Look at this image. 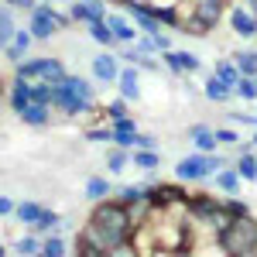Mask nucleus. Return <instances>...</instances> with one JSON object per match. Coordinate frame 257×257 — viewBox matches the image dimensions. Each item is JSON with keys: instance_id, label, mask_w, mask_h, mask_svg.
<instances>
[{"instance_id": "nucleus-1", "label": "nucleus", "mask_w": 257, "mask_h": 257, "mask_svg": "<svg viewBox=\"0 0 257 257\" xmlns=\"http://www.w3.org/2000/svg\"><path fill=\"white\" fill-rule=\"evenodd\" d=\"M134 223L127 216V206L117 199H99L89 209V223L76 233V254H134L131 247Z\"/></svg>"}, {"instance_id": "nucleus-2", "label": "nucleus", "mask_w": 257, "mask_h": 257, "mask_svg": "<svg viewBox=\"0 0 257 257\" xmlns=\"http://www.w3.org/2000/svg\"><path fill=\"white\" fill-rule=\"evenodd\" d=\"M55 113L69 120H82V123H103L106 110H99L96 103V89L86 76L69 72L62 82H55V99H52Z\"/></svg>"}, {"instance_id": "nucleus-3", "label": "nucleus", "mask_w": 257, "mask_h": 257, "mask_svg": "<svg viewBox=\"0 0 257 257\" xmlns=\"http://www.w3.org/2000/svg\"><path fill=\"white\" fill-rule=\"evenodd\" d=\"M219 254H233V257H250L257 254V216H233L226 223V230L216 237Z\"/></svg>"}, {"instance_id": "nucleus-4", "label": "nucleus", "mask_w": 257, "mask_h": 257, "mask_svg": "<svg viewBox=\"0 0 257 257\" xmlns=\"http://www.w3.org/2000/svg\"><path fill=\"white\" fill-rule=\"evenodd\" d=\"M223 165H230V161L223 158L219 151H192V155L175 161V178L182 185L185 182H206V178L216 175Z\"/></svg>"}, {"instance_id": "nucleus-5", "label": "nucleus", "mask_w": 257, "mask_h": 257, "mask_svg": "<svg viewBox=\"0 0 257 257\" xmlns=\"http://www.w3.org/2000/svg\"><path fill=\"white\" fill-rule=\"evenodd\" d=\"M69 24H72L69 14H62L59 7H52V0H38V4L28 11V28H31L35 41H52L55 35H62Z\"/></svg>"}, {"instance_id": "nucleus-6", "label": "nucleus", "mask_w": 257, "mask_h": 257, "mask_svg": "<svg viewBox=\"0 0 257 257\" xmlns=\"http://www.w3.org/2000/svg\"><path fill=\"white\" fill-rule=\"evenodd\" d=\"M226 7H230L226 0H196V11L178 24V31H185L192 38H206L219 21L226 18Z\"/></svg>"}, {"instance_id": "nucleus-7", "label": "nucleus", "mask_w": 257, "mask_h": 257, "mask_svg": "<svg viewBox=\"0 0 257 257\" xmlns=\"http://www.w3.org/2000/svg\"><path fill=\"white\" fill-rule=\"evenodd\" d=\"M14 72L24 76V79H45V82H62L69 76V69H65V62L55 59V55H38V59H21L14 65Z\"/></svg>"}, {"instance_id": "nucleus-8", "label": "nucleus", "mask_w": 257, "mask_h": 257, "mask_svg": "<svg viewBox=\"0 0 257 257\" xmlns=\"http://www.w3.org/2000/svg\"><path fill=\"white\" fill-rule=\"evenodd\" d=\"M161 62H165V69H168L175 79H185V76L202 72V59H199L196 52H185V48H168V52H161Z\"/></svg>"}, {"instance_id": "nucleus-9", "label": "nucleus", "mask_w": 257, "mask_h": 257, "mask_svg": "<svg viewBox=\"0 0 257 257\" xmlns=\"http://www.w3.org/2000/svg\"><path fill=\"white\" fill-rule=\"evenodd\" d=\"M226 21H230V31H233L237 38H243V41L257 38V14L247 4H230V7H226Z\"/></svg>"}, {"instance_id": "nucleus-10", "label": "nucleus", "mask_w": 257, "mask_h": 257, "mask_svg": "<svg viewBox=\"0 0 257 257\" xmlns=\"http://www.w3.org/2000/svg\"><path fill=\"white\" fill-rule=\"evenodd\" d=\"M89 72L93 79L103 82V86H113L120 76V55H113V48H103L96 55H89Z\"/></svg>"}, {"instance_id": "nucleus-11", "label": "nucleus", "mask_w": 257, "mask_h": 257, "mask_svg": "<svg viewBox=\"0 0 257 257\" xmlns=\"http://www.w3.org/2000/svg\"><path fill=\"white\" fill-rule=\"evenodd\" d=\"M148 199H151V206H182V202H189V192L182 189V182H155V185H148Z\"/></svg>"}, {"instance_id": "nucleus-12", "label": "nucleus", "mask_w": 257, "mask_h": 257, "mask_svg": "<svg viewBox=\"0 0 257 257\" xmlns=\"http://www.w3.org/2000/svg\"><path fill=\"white\" fill-rule=\"evenodd\" d=\"M69 21L72 24H89V21H99L110 14V7H106V0H69Z\"/></svg>"}, {"instance_id": "nucleus-13", "label": "nucleus", "mask_w": 257, "mask_h": 257, "mask_svg": "<svg viewBox=\"0 0 257 257\" xmlns=\"http://www.w3.org/2000/svg\"><path fill=\"white\" fill-rule=\"evenodd\" d=\"M31 45H35L31 28H28V24H24V28H14V35H11L7 48H4V59L11 62V69H14L21 59H28V55H31Z\"/></svg>"}, {"instance_id": "nucleus-14", "label": "nucleus", "mask_w": 257, "mask_h": 257, "mask_svg": "<svg viewBox=\"0 0 257 257\" xmlns=\"http://www.w3.org/2000/svg\"><path fill=\"white\" fill-rule=\"evenodd\" d=\"M117 93L123 99H131V103H138L141 99V69L138 65H120V76H117Z\"/></svg>"}, {"instance_id": "nucleus-15", "label": "nucleus", "mask_w": 257, "mask_h": 257, "mask_svg": "<svg viewBox=\"0 0 257 257\" xmlns=\"http://www.w3.org/2000/svg\"><path fill=\"white\" fill-rule=\"evenodd\" d=\"M18 117L24 120L28 127H52V120H55V106H48V103H28Z\"/></svg>"}, {"instance_id": "nucleus-16", "label": "nucleus", "mask_w": 257, "mask_h": 257, "mask_svg": "<svg viewBox=\"0 0 257 257\" xmlns=\"http://www.w3.org/2000/svg\"><path fill=\"white\" fill-rule=\"evenodd\" d=\"M106 24L113 28V35H117V45H131V41H138V38H141L138 24H134L131 18H120L117 11H110V14H106Z\"/></svg>"}, {"instance_id": "nucleus-17", "label": "nucleus", "mask_w": 257, "mask_h": 257, "mask_svg": "<svg viewBox=\"0 0 257 257\" xmlns=\"http://www.w3.org/2000/svg\"><path fill=\"white\" fill-rule=\"evenodd\" d=\"M189 144L196 151H219V141H216V131L209 123H192L189 127Z\"/></svg>"}, {"instance_id": "nucleus-18", "label": "nucleus", "mask_w": 257, "mask_h": 257, "mask_svg": "<svg viewBox=\"0 0 257 257\" xmlns=\"http://www.w3.org/2000/svg\"><path fill=\"white\" fill-rule=\"evenodd\" d=\"M213 185H216L223 196H240V189H243V178L233 165H223L216 175H213Z\"/></svg>"}, {"instance_id": "nucleus-19", "label": "nucleus", "mask_w": 257, "mask_h": 257, "mask_svg": "<svg viewBox=\"0 0 257 257\" xmlns=\"http://www.w3.org/2000/svg\"><path fill=\"white\" fill-rule=\"evenodd\" d=\"M131 165H134L138 172H158L161 168L158 148H131Z\"/></svg>"}, {"instance_id": "nucleus-20", "label": "nucleus", "mask_w": 257, "mask_h": 257, "mask_svg": "<svg viewBox=\"0 0 257 257\" xmlns=\"http://www.w3.org/2000/svg\"><path fill=\"white\" fill-rule=\"evenodd\" d=\"M202 96L209 99V103H230L233 99V89L219 79V76H206L202 79Z\"/></svg>"}, {"instance_id": "nucleus-21", "label": "nucleus", "mask_w": 257, "mask_h": 257, "mask_svg": "<svg viewBox=\"0 0 257 257\" xmlns=\"http://www.w3.org/2000/svg\"><path fill=\"white\" fill-rule=\"evenodd\" d=\"M86 35L96 41L99 48H117V35H113V28L106 24V18L89 21V24H86Z\"/></svg>"}, {"instance_id": "nucleus-22", "label": "nucleus", "mask_w": 257, "mask_h": 257, "mask_svg": "<svg viewBox=\"0 0 257 257\" xmlns=\"http://www.w3.org/2000/svg\"><path fill=\"white\" fill-rule=\"evenodd\" d=\"M113 196V182L103 175H89L86 178V199L89 202H99V199H110Z\"/></svg>"}, {"instance_id": "nucleus-23", "label": "nucleus", "mask_w": 257, "mask_h": 257, "mask_svg": "<svg viewBox=\"0 0 257 257\" xmlns=\"http://www.w3.org/2000/svg\"><path fill=\"white\" fill-rule=\"evenodd\" d=\"M41 209H45V206H41L38 199H24V202L14 206V219H18L21 226H28V230H31V223L41 216Z\"/></svg>"}, {"instance_id": "nucleus-24", "label": "nucleus", "mask_w": 257, "mask_h": 257, "mask_svg": "<svg viewBox=\"0 0 257 257\" xmlns=\"http://www.w3.org/2000/svg\"><path fill=\"white\" fill-rule=\"evenodd\" d=\"M127 168H131V151L120 148V144H113L110 155H106V172H110V175H123Z\"/></svg>"}, {"instance_id": "nucleus-25", "label": "nucleus", "mask_w": 257, "mask_h": 257, "mask_svg": "<svg viewBox=\"0 0 257 257\" xmlns=\"http://www.w3.org/2000/svg\"><path fill=\"white\" fill-rule=\"evenodd\" d=\"M55 230H62V216L55 213V209H41V216L31 223V233H38V237L55 233Z\"/></svg>"}, {"instance_id": "nucleus-26", "label": "nucleus", "mask_w": 257, "mask_h": 257, "mask_svg": "<svg viewBox=\"0 0 257 257\" xmlns=\"http://www.w3.org/2000/svg\"><path fill=\"white\" fill-rule=\"evenodd\" d=\"M41 254L45 257H65L69 254V240L62 237L59 230H55V233H45V237H41Z\"/></svg>"}, {"instance_id": "nucleus-27", "label": "nucleus", "mask_w": 257, "mask_h": 257, "mask_svg": "<svg viewBox=\"0 0 257 257\" xmlns=\"http://www.w3.org/2000/svg\"><path fill=\"white\" fill-rule=\"evenodd\" d=\"M233 62H237L240 76L257 79V48H240V52H233Z\"/></svg>"}, {"instance_id": "nucleus-28", "label": "nucleus", "mask_w": 257, "mask_h": 257, "mask_svg": "<svg viewBox=\"0 0 257 257\" xmlns=\"http://www.w3.org/2000/svg\"><path fill=\"white\" fill-rule=\"evenodd\" d=\"M233 168L240 172V178H243V182H257V151H240Z\"/></svg>"}, {"instance_id": "nucleus-29", "label": "nucleus", "mask_w": 257, "mask_h": 257, "mask_svg": "<svg viewBox=\"0 0 257 257\" xmlns=\"http://www.w3.org/2000/svg\"><path fill=\"white\" fill-rule=\"evenodd\" d=\"M14 28H18V21H14V7L4 4V7H0V52L7 48V41H11V35H14Z\"/></svg>"}, {"instance_id": "nucleus-30", "label": "nucleus", "mask_w": 257, "mask_h": 257, "mask_svg": "<svg viewBox=\"0 0 257 257\" xmlns=\"http://www.w3.org/2000/svg\"><path fill=\"white\" fill-rule=\"evenodd\" d=\"M213 76H219V79H223L226 86H230V89H233V86L240 82V69H237V62H233V59H219V62H216V69H213Z\"/></svg>"}, {"instance_id": "nucleus-31", "label": "nucleus", "mask_w": 257, "mask_h": 257, "mask_svg": "<svg viewBox=\"0 0 257 257\" xmlns=\"http://www.w3.org/2000/svg\"><path fill=\"white\" fill-rule=\"evenodd\" d=\"M82 138L89 141V144H113V127L110 123H89Z\"/></svg>"}, {"instance_id": "nucleus-32", "label": "nucleus", "mask_w": 257, "mask_h": 257, "mask_svg": "<svg viewBox=\"0 0 257 257\" xmlns=\"http://www.w3.org/2000/svg\"><path fill=\"white\" fill-rule=\"evenodd\" d=\"M148 196V185H120V189H113V199L117 202H138V199H144Z\"/></svg>"}, {"instance_id": "nucleus-33", "label": "nucleus", "mask_w": 257, "mask_h": 257, "mask_svg": "<svg viewBox=\"0 0 257 257\" xmlns=\"http://www.w3.org/2000/svg\"><path fill=\"white\" fill-rule=\"evenodd\" d=\"M233 96H240L243 103H257V79H250V76H240V82L233 86Z\"/></svg>"}, {"instance_id": "nucleus-34", "label": "nucleus", "mask_w": 257, "mask_h": 257, "mask_svg": "<svg viewBox=\"0 0 257 257\" xmlns=\"http://www.w3.org/2000/svg\"><path fill=\"white\" fill-rule=\"evenodd\" d=\"M14 250H18V254H41V237H38V233H31V237L14 240Z\"/></svg>"}, {"instance_id": "nucleus-35", "label": "nucleus", "mask_w": 257, "mask_h": 257, "mask_svg": "<svg viewBox=\"0 0 257 257\" xmlns=\"http://www.w3.org/2000/svg\"><path fill=\"white\" fill-rule=\"evenodd\" d=\"M223 206H226L230 219H233V216H247V213H250V206H247L240 196H226V199H223Z\"/></svg>"}, {"instance_id": "nucleus-36", "label": "nucleus", "mask_w": 257, "mask_h": 257, "mask_svg": "<svg viewBox=\"0 0 257 257\" xmlns=\"http://www.w3.org/2000/svg\"><path fill=\"white\" fill-rule=\"evenodd\" d=\"M151 11H155V18H158L165 28L178 31V14H175V7H151Z\"/></svg>"}, {"instance_id": "nucleus-37", "label": "nucleus", "mask_w": 257, "mask_h": 257, "mask_svg": "<svg viewBox=\"0 0 257 257\" xmlns=\"http://www.w3.org/2000/svg\"><path fill=\"white\" fill-rule=\"evenodd\" d=\"M127 106H131V99H123V96H120V93H117V99H113V103L106 106V123H110V120H113V117H127V113H131Z\"/></svg>"}, {"instance_id": "nucleus-38", "label": "nucleus", "mask_w": 257, "mask_h": 257, "mask_svg": "<svg viewBox=\"0 0 257 257\" xmlns=\"http://www.w3.org/2000/svg\"><path fill=\"white\" fill-rule=\"evenodd\" d=\"M113 144H120V148H138V131H120V127H113Z\"/></svg>"}, {"instance_id": "nucleus-39", "label": "nucleus", "mask_w": 257, "mask_h": 257, "mask_svg": "<svg viewBox=\"0 0 257 257\" xmlns=\"http://www.w3.org/2000/svg\"><path fill=\"white\" fill-rule=\"evenodd\" d=\"M213 131H216V141H219V148H223V144H230V148H233V144L240 141L237 127H213Z\"/></svg>"}, {"instance_id": "nucleus-40", "label": "nucleus", "mask_w": 257, "mask_h": 257, "mask_svg": "<svg viewBox=\"0 0 257 257\" xmlns=\"http://www.w3.org/2000/svg\"><path fill=\"white\" fill-rule=\"evenodd\" d=\"M14 206H18V202L11 196H0V216H14Z\"/></svg>"}, {"instance_id": "nucleus-41", "label": "nucleus", "mask_w": 257, "mask_h": 257, "mask_svg": "<svg viewBox=\"0 0 257 257\" xmlns=\"http://www.w3.org/2000/svg\"><path fill=\"white\" fill-rule=\"evenodd\" d=\"M138 148H158V138H155V134H144V131H138Z\"/></svg>"}, {"instance_id": "nucleus-42", "label": "nucleus", "mask_w": 257, "mask_h": 257, "mask_svg": "<svg viewBox=\"0 0 257 257\" xmlns=\"http://www.w3.org/2000/svg\"><path fill=\"white\" fill-rule=\"evenodd\" d=\"M4 4H11L14 11H31V7H35L38 0H4Z\"/></svg>"}, {"instance_id": "nucleus-43", "label": "nucleus", "mask_w": 257, "mask_h": 257, "mask_svg": "<svg viewBox=\"0 0 257 257\" xmlns=\"http://www.w3.org/2000/svg\"><path fill=\"white\" fill-rule=\"evenodd\" d=\"M148 4H151V7H175L178 0H148Z\"/></svg>"}, {"instance_id": "nucleus-44", "label": "nucleus", "mask_w": 257, "mask_h": 257, "mask_svg": "<svg viewBox=\"0 0 257 257\" xmlns=\"http://www.w3.org/2000/svg\"><path fill=\"white\" fill-rule=\"evenodd\" d=\"M243 4H247V7H250V11L257 14V0H243Z\"/></svg>"}, {"instance_id": "nucleus-45", "label": "nucleus", "mask_w": 257, "mask_h": 257, "mask_svg": "<svg viewBox=\"0 0 257 257\" xmlns=\"http://www.w3.org/2000/svg\"><path fill=\"white\" fill-rule=\"evenodd\" d=\"M250 144H254V151H257V127H254V138H250Z\"/></svg>"}, {"instance_id": "nucleus-46", "label": "nucleus", "mask_w": 257, "mask_h": 257, "mask_svg": "<svg viewBox=\"0 0 257 257\" xmlns=\"http://www.w3.org/2000/svg\"><path fill=\"white\" fill-rule=\"evenodd\" d=\"M52 4H65V0H52Z\"/></svg>"}]
</instances>
